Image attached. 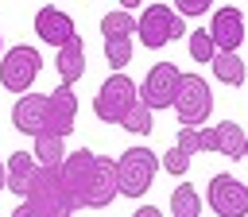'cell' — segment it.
<instances>
[{
    "label": "cell",
    "mask_w": 248,
    "mask_h": 217,
    "mask_svg": "<svg viewBox=\"0 0 248 217\" xmlns=\"http://www.w3.org/2000/svg\"><path fill=\"white\" fill-rule=\"evenodd\" d=\"M0 46H4V43H0Z\"/></svg>",
    "instance_id": "f546056e"
},
{
    "label": "cell",
    "mask_w": 248,
    "mask_h": 217,
    "mask_svg": "<svg viewBox=\"0 0 248 217\" xmlns=\"http://www.w3.org/2000/svg\"><path fill=\"white\" fill-rule=\"evenodd\" d=\"M101 35H105V43H124V39H132V35H136V16H128L124 8L105 12V16H101Z\"/></svg>",
    "instance_id": "2e32d148"
},
{
    "label": "cell",
    "mask_w": 248,
    "mask_h": 217,
    "mask_svg": "<svg viewBox=\"0 0 248 217\" xmlns=\"http://www.w3.org/2000/svg\"><path fill=\"white\" fill-rule=\"evenodd\" d=\"M213 108V93L209 81L198 74H182V89L174 97V112H178V128H202V120Z\"/></svg>",
    "instance_id": "9c48e42d"
},
{
    "label": "cell",
    "mask_w": 248,
    "mask_h": 217,
    "mask_svg": "<svg viewBox=\"0 0 248 217\" xmlns=\"http://www.w3.org/2000/svg\"><path fill=\"white\" fill-rule=\"evenodd\" d=\"M105 58H108L112 74H124L128 62H132V39H124V43H105Z\"/></svg>",
    "instance_id": "7402d4cb"
},
{
    "label": "cell",
    "mask_w": 248,
    "mask_h": 217,
    "mask_svg": "<svg viewBox=\"0 0 248 217\" xmlns=\"http://www.w3.org/2000/svg\"><path fill=\"white\" fill-rule=\"evenodd\" d=\"M174 147L194 159L198 151H217V136H213V128H178Z\"/></svg>",
    "instance_id": "e0dca14e"
},
{
    "label": "cell",
    "mask_w": 248,
    "mask_h": 217,
    "mask_svg": "<svg viewBox=\"0 0 248 217\" xmlns=\"http://www.w3.org/2000/svg\"><path fill=\"white\" fill-rule=\"evenodd\" d=\"M58 170H62V182H66V190H70V198H74L78 209H105V205L120 194L116 159L97 155V151H89V147L70 151Z\"/></svg>",
    "instance_id": "7a4b0ae2"
},
{
    "label": "cell",
    "mask_w": 248,
    "mask_h": 217,
    "mask_svg": "<svg viewBox=\"0 0 248 217\" xmlns=\"http://www.w3.org/2000/svg\"><path fill=\"white\" fill-rule=\"evenodd\" d=\"M186 46H190V58H194V62H213V58H217V46H213L209 31H190Z\"/></svg>",
    "instance_id": "44dd1931"
},
{
    "label": "cell",
    "mask_w": 248,
    "mask_h": 217,
    "mask_svg": "<svg viewBox=\"0 0 248 217\" xmlns=\"http://www.w3.org/2000/svg\"><path fill=\"white\" fill-rule=\"evenodd\" d=\"M209 39H213V46H217V54H236V46L244 43V16H240V8H232V4H225V8H213L209 12Z\"/></svg>",
    "instance_id": "8fae6325"
},
{
    "label": "cell",
    "mask_w": 248,
    "mask_h": 217,
    "mask_svg": "<svg viewBox=\"0 0 248 217\" xmlns=\"http://www.w3.org/2000/svg\"><path fill=\"white\" fill-rule=\"evenodd\" d=\"M23 202L31 205L35 217H74V209H78L58 167H39V178H35V186Z\"/></svg>",
    "instance_id": "3957f363"
},
{
    "label": "cell",
    "mask_w": 248,
    "mask_h": 217,
    "mask_svg": "<svg viewBox=\"0 0 248 217\" xmlns=\"http://www.w3.org/2000/svg\"><path fill=\"white\" fill-rule=\"evenodd\" d=\"M35 163L39 167H62L66 163V140H58V136L35 140Z\"/></svg>",
    "instance_id": "ffe728a7"
},
{
    "label": "cell",
    "mask_w": 248,
    "mask_h": 217,
    "mask_svg": "<svg viewBox=\"0 0 248 217\" xmlns=\"http://www.w3.org/2000/svg\"><path fill=\"white\" fill-rule=\"evenodd\" d=\"M35 35H39L43 43L58 46V50H62L70 39H78L74 19H70L62 8H54V4H46V8H39V12H35Z\"/></svg>",
    "instance_id": "7c38bea8"
},
{
    "label": "cell",
    "mask_w": 248,
    "mask_h": 217,
    "mask_svg": "<svg viewBox=\"0 0 248 217\" xmlns=\"http://www.w3.org/2000/svg\"><path fill=\"white\" fill-rule=\"evenodd\" d=\"M12 217H35V213H31V205H27V202H19V205H16V213H12Z\"/></svg>",
    "instance_id": "4316f807"
},
{
    "label": "cell",
    "mask_w": 248,
    "mask_h": 217,
    "mask_svg": "<svg viewBox=\"0 0 248 217\" xmlns=\"http://www.w3.org/2000/svg\"><path fill=\"white\" fill-rule=\"evenodd\" d=\"M209 209L217 217H244L248 213V186L232 174H213L209 178Z\"/></svg>",
    "instance_id": "30bf717a"
},
{
    "label": "cell",
    "mask_w": 248,
    "mask_h": 217,
    "mask_svg": "<svg viewBox=\"0 0 248 217\" xmlns=\"http://www.w3.org/2000/svg\"><path fill=\"white\" fill-rule=\"evenodd\" d=\"M54 70H58V85H70V89H74V81L85 78V43H81V39H70V43L58 50Z\"/></svg>",
    "instance_id": "5bb4252c"
},
{
    "label": "cell",
    "mask_w": 248,
    "mask_h": 217,
    "mask_svg": "<svg viewBox=\"0 0 248 217\" xmlns=\"http://www.w3.org/2000/svg\"><path fill=\"white\" fill-rule=\"evenodd\" d=\"M155 170H163V167H159V159H155L151 147H143V143L128 147V151L116 159L120 194H124V198H143V194L151 190V182H155Z\"/></svg>",
    "instance_id": "5b68a950"
},
{
    "label": "cell",
    "mask_w": 248,
    "mask_h": 217,
    "mask_svg": "<svg viewBox=\"0 0 248 217\" xmlns=\"http://www.w3.org/2000/svg\"><path fill=\"white\" fill-rule=\"evenodd\" d=\"M174 12L190 19V16H209V12H213V4H209V0H178V4H174Z\"/></svg>",
    "instance_id": "d4e9b609"
},
{
    "label": "cell",
    "mask_w": 248,
    "mask_h": 217,
    "mask_svg": "<svg viewBox=\"0 0 248 217\" xmlns=\"http://www.w3.org/2000/svg\"><path fill=\"white\" fill-rule=\"evenodd\" d=\"M209 66H213V78L225 85H244V78H248V66L240 54H217Z\"/></svg>",
    "instance_id": "ac0fdd59"
},
{
    "label": "cell",
    "mask_w": 248,
    "mask_h": 217,
    "mask_svg": "<svg viewBox=\"0 0 248 217\" xmlns=\"http://www.w3.org/2000/svg\"><path fill=\"white\" fill-rule=\"evenodd\" d=\"M43 74V54L39 46H8L0 58V85L12 93H31V81Z\"/></svg>",
    "instance_id": "52a82bcc"
},
{
    "label": "cell",
    "mask_w": 248,
    "mask_h": 217,
    "mask_svg": "<svg viewBox=\"0 0 248 217\" xmlns=\"http://www.w3.org/2000/svg\"><path fill=\"white\" fill-rule=\"evenodd\" d=\"M182 89V70L174 62H155L147 74H143V85H140V105L147 112H159V108H174V97Z\"/></svg>",
    "instance_id": "ba28073f"
},
{
    "label": "cell",
    "mask_w": 248,
    "mask_h": 217,
    "mask_svg": "<svg viewBox=\"0 0 248 217\" xmlns=\"http://www.w3.org/2000/svg\"><path fill=\"white\" fill-rule=\"evenodd\" d=\"M0 190H8V163H0Z\"/></svg>",
    "instance_id": "83f0119b"
},
{
    "label": "cell",
    "mask_w": 248,
    "mask_h": 217,
    "mask_svg": "<svg viewBox=\"0 0 248 217\" xmlns=\"http://www.w3.org/2000/svg\"><path fill=\"white\" fill-rule=\"evenodd\" d=\"M151 124H155V120H151V112H147L143 105H136V108L124 116V124H120V128H128V132H136V136H147V132H151Z\"/></svg>",
    "instance_id": "603a6c76"
},
{
    "label": "cell",
    "mask_w": 248,
    "mask_h": 217,
    "mask_svg": "<svg viewBox=\"0 0 248 217\" xmlns=\"http://www.w3.org/2000/svg\"><path fill=\"white\" fill-rule=\"evenodd\" d=\"M132 217H163V213H159V205H140Z\"/></svg>",
    "instance_id": "484cf974"
},
{
    "label": "cell",
    "mask_w": 248,
    "mask_h": 217,
    "mask_svg": "<svg viewBox=\"0 0 248 217\" xmlns=\"http://www.w3.org/2000/svg\"><path fill=\"white\" fill-rule=\"evenodd\" d=\"M74 120H78V97L70 85H54L50 93H23L12 105V124L31 140L43 136L66 140L74 132Z\"/></svg>",
    "instance_id": "6da1fadb"
},
{
    "label": "cell",
    "mask_w": 248,
    "mask_h": 217,
    "mask_svg": "<svg viewBox=\"0 0 248 217\" xmlns=\"http://www.w3.org/2000/svg\"><path fill=\"white\" fill-rule=\"evenodd\" d=\"M136 105H140V85H136L132 78H124V74H112V78H105V85L97 89L93 112H97V120H105V124H124V116H128Z\"/></svg>",
    "instance_id": "8992f818"
},
{
    "label": "cell",
    "mask_w": 248,
    "mask_h": 217,
    "mask_svg": "<svg viewBox=\"0 0 248 217\" xmlns=\"http://www.w3.org/2000/svg\"><path fill=\"white\" fill-rule=\"evenodd\" d=\"M244 155H248V151H244Z\"/></svg>",
    "instance_id": "f1b7e54d"
},
{
    "label": "cell",
    "mask_w": 248,
    "mask_h": 217,
    "mask_svg": "<svg viewBox=\"0 0 248 217\" xmlns=\"http://www.w3.org/2000/svg\"><path fill=\"white\" fill-rule=\"evenodd\" d=\"M170 213H174V217H198V213H202V198H198V190H194L190 182H178V186H174V194H170Z\"/></svg>",
    "instance_id": "d6986e66"
},
{
    "label": "cell",
    "mask_w": 248,
    "mask_h": 217,
    "mask_svg": "<svg viewBox=\"0 0 248 217\" xmlns=\"http://www.w3.org/2000/svg\"><path fill=\"white\" fill-rule=\"evenodd\" d=\"M159 167H163L167 174H174V178H182V174L190 170V155H182L178 147H170V151H167V155L159 159Z\"/></svg>",
    "instance_id": "cb8c5ba5"
},
{
    "label": "cell",
    "mask_w": 248,
    "mask_h": 217,
    "mask_svg": "<svg viewBox=\"0 0 248 217\" xmlns=\"http://www.w3.org/2000/svg\"><path fill=\"white\" fill-rule=\"evenodd\" d=\"M35 178H39L35 155H31V151H12V155H8V190L19 194V198H27L31 186H35Z\"/></svg>",
    "instance_id": "4fadbf2b"
},
{
    "label": "cell",
    "mask_w": 248,
    "mask_h": 217,
    "mask_svg": "<svg viewBox=\"0 0 248 217\" xmlns=\"http://www.w3.org/2000/svg\"><path fill=\"white\" fill-rule=\"evenodd\" d=\"M136 35H140L143 46L159 50V46H167V43L186 35V19L174 12V4H147L136 16Z\"/></svg>",
    "instance_id": "277c9868"
},
{
    "label": "cell",
    "mask_w": 248,
    "mask_h": 217,
    "mask_svg": "<svg viewBox=\"0 0 248 217\" xmlns=\"http://www.w3.org/2000/svg\"><path fill=\"white\" fill-rule=\"evenodd\" d=\"M213 136H217V151H221L225 159H244L248 136H244V128H240L236 120H221V124L213 128Z\"/></svg>",
    "instance_id": "9a60e30c"
}]
</instances>
